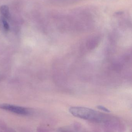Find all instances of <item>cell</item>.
I'll return each mask as SVG.
<instances>
[{
    "label": "cell",
    "mask_w": 132,
    "mask_h": 132,
    "mask_svg": "<svg viewBox=\"0 0 132 132\" xmlns=\"http://www.w3.org/2000/svg\"><path fill=\"white\" fill-rule=\"evenodd\" d=\"M99 41V39L98 37H94L91 38L87 42V47L88 48L93 49L97 46Z\"/></svg>",
    "instance_id": "obj_3"
},
{
    "label": "cell",
    "mask_w": 132,
    "mask_h": 132,
    "mask_svg": "<svg viewBox=\"0 0 132 132\" xmlns=\"http://www.w3.org/2000/svg\"><path fill=\"white\" fill-rule=\"evenodd\" d=\"M0 108L20 115H27L29 113L28 110L25 108L13 105L7 104L1 105Z\"/></svg>",
    "instance_id": "obj_2"
},
{
    "label": "cell",
    "mask_w": 132,
    "mask_h": 132,
    "mask_svg": "<svg viewBox=\"0 0 132 132\" xmlns=\"http://www.w3.org/2000/svg\"><path fill=\"white\" fill-rule=\"evenodd\" d=\"M2 22H3L4 27L5 30L6 31H9V29H10V27H9V24L6 21L4 18H3V20H2Z\"/></svg>",
    "instance_id": "obj_5"
},
{
    "label": "cell",
    "mask_w": 132,
    "mask_h": 132,
    "mask_svg": "<svg viewBox=\"0 0 132 132\" xmlns=\"http://www.w3.org/2000/svg\"><path fill=\"white\" fill-rule=\"evenodd\" d=\"M97 108H98V109H99L105 111V112H110V111L109 109H106L105 107L102 106H97Z\"/></svg>",
    "instance_id": "obj_6"
},
{
    "label": "cell",
    "mask_w": 132,
    "mask_h": 132,
    "mask_svg": "<svg viewBox=\"0 0 132 132\" xmlns=\"http://www.w3.org/2000/svg\"><path fill=\"white\" fill-rule=\"evenodd\" d=\"M0 11L4 18L7 19L10 15L9 8L7 5H3L0 7Z\"/></svg>",
    "instance_id": "obj_4"
},
{
    "label": "cell",
    "mask_w": 132,
    "mask_h": 132,
    "mask_svg": "<svg viewBox=\"0 0 132 132\" xmlns=\"http://www.w3.org/2000/svg\"><path fill=\"white\" fill-rule=\"evenodd\" d=\"M69 112L76 117L95 122H102L106 118L104 114L87 107L72 106L69 108Z\"/></svg>",
    "instance_id": "obj_1"
}]
</instances>
